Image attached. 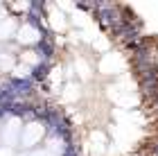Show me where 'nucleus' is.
<instances>
[{
	"instance_id": "f257e3e1",
	"label": "nucleus",
	"mask_w": 158,
	"mask_h": 156,
	"mask_svg": "<svg viewBox=\"0 0 158 156\" xmlns=\"http://www.w3.org/2000/svg\"><path fill=\"white\" fill-rule=\"evenodd\" d=\"M124 68H127V61L118 52H106L102 57V61H99V73H104V75H120V73H124Z\"/></svg>"
},
{
	"instance_id": "f03ea898",
	"label": "nucleus",
	"mask_w": 158,
	"mask_h": 156,
	"mask_svg": "<svg viewBox=\"0 0 158 156\" xmlns=\"http://www.w3.org/2000/svg\"><path fill=\"white\" fill-rule=\"evenodd\" d=\"M43 131H45V129H43V124H39V122L30 124V127L23 131V145H25V147H34V145L43 138Z\"/></svg>"
},
{
	"instance_id": "7ed1b4c3",
	"label": "nucleus",
	"mask_w": 158,
	"mask_h": 156,
	"mask_svg": "<svg viewBox=\"0 0 158 156\" xmlns=\"http://www.w3.org/2000/svg\"><path fill=\"white\" fill-rule=\"evenodd\" d=\"M23 43H34V41H39V30L36 27H32V25H25V27H20V36H18Z\"/></svg>"
},
{
	"instance_id": "20e7f679",
	"label": "nucleus",
	"mask_w": 158,
	"mask_h": 156,
	"mask_svg": "<svg viewBox=\"0 0 158 156\" xmlns=\"http://www.w3.org/2000/svg\"><path fill=\"white\" fill-rule=\"evenodd\" d=\"M50 23H52L54 30H66V16L56 9H52V14H50Z\"/></svg>"
}]
</instances>
